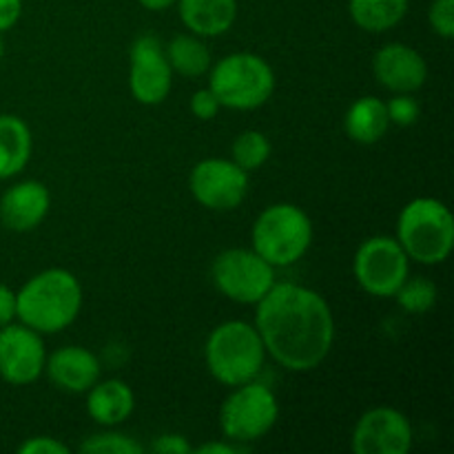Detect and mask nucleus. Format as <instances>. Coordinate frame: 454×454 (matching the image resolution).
Here are the masks:
<instances>
[{"instance_id":"nucleus-1","label":"nucleus","mask_w":454,"mask_h":454,"mask_svg":"<svg viewBox=\"0 0 454 454\" xmlns=\"http://www.w3.org/2000/svg\"><path fill=\"white\" fill-rule=\"evenodd\" d=\"M266 355L284 371L310 372L335 346V315L317 291L301 284L275 282L255 304V324Z\"/></svg>"},{"instance_id":"nucleus-2","label":"nucleus","mask_w":454,"mask_h":454,"mask_svg":"<svg viewBox=\"0 0 454 454\" xmlns=\"http://www.w3.org/2000/svg\"><path fill=\"white\" fill-rule=\"evenodd\" d=\"M82 284L67 269H44L16 291V319L40 335H56L78 319Z\"/></svg>"},{"instance_id":"nucleus-3","label":"nucleus","mask_w":454,"mask_h":454,"mask_svg":"<svg viewBox=\"0 0 454 454\" xmlns=\"http://www.w3.org/2000/svg\"><path fill=\"white\" fill-rule=\"evenodd\" d=\"M204 362L213 380L226 388H235L260 377L266 362V348L253 324L229 319L208 333Z\"/></svg>"},{"instance_id":"nucleus-4","label":"nucleus","mask_w":454,"mask_h":454,"mask_svg":"<svg viewBox=\"0 0 454 454\" xmlns=\"http://www.w3.org/2000/svg\"><path fill=\"white\" fill-rule=\"evenodd\" d=\"M395 239L408 260L421 266H439L454 248V215L437 198H415L397 217Z\"/></svg>"},{"instance_id":"nucleus-5","label":"nucleus","mask_w":454,"mask_h":454,"mask_svg":"<svg viewBox=\"0 0 454 454\" xmlns=\"http://www.w3.org/2000/svg\"><path fill=\"white\" fill-rule=\"evenodd\" d=\"M275 84L273 67L257 53H229L208 69V89L231 111L260 109L273 98Z\"/></svg>"},{"instance_id":"nucleus-6","label":"nucleus","mask_w":454,"mask_h":454,"mask_svg":"<svg viewBox=\"0 0 454 454\" xmlns=\"http://www.w3.org/2000/svg\"><path fill=\"white\" fill-rule=\"evenodd\" d=\"M313 222L309 213L291 202L266 207L251 229V248L275 269H288L309 253Z\"/></svg>"},{"instance_id":"nucleus-7","label":"nucleus","mask_w":454,"mask_h":454,"mask_svg":"<svg viewBox=\"0 0 454 454\" xmlns=\"http://www.w3.org/2000/svg\"><path fill=\"white\" fill-rule=\"evenodd\" d=\"M279 419V402L273 388L253 380L231 388L220 408V430L235 443H251L264 439Z\"/></svg>"},{"instance_id":"nucleus-8","label":"nucleus","mask_w":454,"mask_h":454,"mask_svg":"<svg viewBox=\"0 0 454 454\" xmlns=\"http://www.w3.org/2000/svg\"><path fill=\"white\" fill-rule=\"evenodd\" d=\"M211 278L217 291L235 304L255 306L275 286V266L253 248H226L213 260Z\"/></svg>"},{"instance_id":"nucleus-9","label":"nucleus","mask_w":454,"mask_h":454,"mask_svg":"<svg viewBox=\"0 0 454 454\" xmlns=\"http://www.w3.org/2000/svg\"><path fill=\"white\" fill-rule=\"evenodd\" d=\"M353 275L364 293L388 300L411 275V260L395 238L372 235L355 251Z\"/></svg>"},{"instance_id":"nucleus-10","label":"nucleus","mask_w":454,"mask_h":454,"mask_svg":"<svg viewBox=\"0 0 454 454\" xmlns=\"http://www.w3.org/2000/svg\"><path fill=\"white\" fill-rule=\"evenodd\" d=\"M248 171L224 158L200 160L189 173V191L200 207L208 211H235L247 200Z\"/></svg>"},{"instance_id":"nucleus-11","label":"nucleus","mask_w":454,"mask_h":454,"mask_svg":"<svg viewBox=\"0 0 454 454\" xmlns=\"http://www.w3.org/2000/svg\"><path fill=\"white\" fill-rule=\"evenodd\" d=\"M173 89V69L158 35H137L129 49V91L145 106H158Z\"/></svg>"},{"instance_id":"nucleus-12","label":"nucleus","mask_w":454,"mask_h":454,"mask_svg":"<svg viewBox=\"0 0 454 454\" xmlns=\"http://www.w3.org/2000/svg\"><path fill=\"white\" fill-rule=\"evenodd\" d=\"M415 433L402 411L377 406L364 412L350 434L355 454H408L412 450Z\"/></svg>"},{"instance_id":"nucleus-13","label":"nucleus","mask_w":454,"mask_h":454,"mask_svg":"<svg viewBox=\"0 0 454 454\" xmlns=\"http://www.w3.org/2000/svg\"><path fill=\"white\" fill-rule=\"evenodd\" d=\"M47 348L40 333L25 324L0 328V377L12 386H31L43 377Z\"/></svg>"},{"instance_id":"nucleus-14","label":"nucleus","mask_w":454,"mask_h":454,"mask_svg":"<svg viewBox=\"0 0 454 454\" xmlns=\"http://www.w3.org/2000/svg\"><path fill=\"white\" fill-rule=\"evenodd\" d=\"M372 75L390 93H415L428 80V62L415 47L388 43L372 56Z\"/></svg>"},{"instance_id":"nucleus-15","label":"nucleus","mask_w":454,"mask_h":454,"mask_svg":"<svg viewBox=\"0 0 454 454\" xmlns=\"http://www.w3.org/2000/svg\"><path fill=\"white\" fill-rule=\"evenodd\" d=\"M51 193L40 180H22L9 186L0 198V222L13 233L38 229L49 215Z\"/></svg>"},{"instance_id":"nucleus-16","label":"nucleus","mask_w":454,"mask_h":454,"mask_svg":"<svg viewBox=\"0 0 454 454\" xmlns=\"http://www.w3.org/2000/svg\"><path fill=\"white\" fill-rule=\"evenodd\" d=\"M44 372L58 390L82 395L100 380L102 364L93 350L71 344L47 355Z\"/></svg>"},{"instance_id":"nucleus-17","label":"nucleus","mask_w":454,"mask_h":454,"mask_svg":"<svg viewBox=\"0 0 454 454\" xmlns=\"http://www.w3.org/2000/svg\"><path fill=\"white\" fill-rule=\"evenodd\" d=\"M136 411V393L122 380H98L87 390V412L96 424L115 428Z\"/></svg>"},{"instance_id":"nucleus-18","label":"nucleus","mask_w":454,"mask_h":454,"mask_svg":"<svg viewBox=\"0 0 454 454\" xmlns=\"http://www.w3.org/2000/svg\"><path fill=\"white\" fill-rule=\"evenodd\" d=\"M180 20L200 38L224 35L238 18V0H177Z\"/></svg>"},{"instance_id":"nucleus-19","label":"nucleus","mask_w":454,"mask_h":454,"mask_svg":"<svg viewBox=\"0 0 454 454\" xmlns=\"http://www.w3.org/2000/svg\"><path fill=\"white\" fill-rule=\"evenodd\" d=\"M34 153V136L20 115L0 114V180L22 173Z\"/></svg>"},{"instance_id":"nucleus-20","label":"nucleus","mask_w":454,"mask_h":454,"mask_svg":"<svg viewBox=\"0 0 454 454\" xmlns=\"http://www.w3.org/2000/svg\"><path fill=\"white\" fill-rule=\"evenodd\" d=\"M390 120L386 102L377 96H362L344 115V131L357 145H377L388 133Z\"/></svg>"},{"instance_id":"nucleus-21","label":"nucleus","mask_w":454,"mask_h":454,"mask_svg":"<svg viewBox=\"0 0 454 454\" xmlns=\"http://www.w3.org/2000/svg\"><path fill=\"white\" fill-rule=\"evenodd\" d=\"M411 0H348V13L359 29L384 34L406 18Z\"/></svg>"},{"instance_id":"nucleus-22","label":"nucleus","mask_w":454,"mask_h":454,"mask_svg":"<svg viewBox=\"0 0 454 454\" xmlns=\"http://www.w3.org/2000/svg\"><path fill=\"white\" fill-rule=\"evenodd\" d=\"M164 53L171 65L173 74H180L184 78H200L207 75L213 65V58L204 40L195 34H180L164 44Z\"/></svg>"},{"instance_id":"nucleus-23","label":"nucleus","mask_w":454,"mask_h":454,"mask_svg":"<svg viewBox=\"0 0 454 454\" xmlns=\"http://www.w3.org/2000/svg\"><path fill=\"white\" fill-rule=\"evenodd\" d=\"M270 153H273L270 140L266 137V133L257 131V129L242 131L233 140V146H231V160L248 173L264 167L269 162Z\"/></svg>"},{"instance_id":"nucleus-24","label":"nucleus","mask_w":454,"mask_h":454,"mask_svg":"<svg viewBox=\"0 0 454 454\" xmlns=\"http://www.w3.org/2000/svg\"><path fill=\"white\" fill-rule=\"evenodd\" d=\"M437 284L428 278H411L408 275L406 282L399 286V291L395 293V300L402 306L406 313L411 315H424L428 310H433V306L437 304Z\"/></svg>"},{"instance_id":"nucleus-25","label":"nucleus","mask_w":454,"mask_h":454,"mask_svg":"<svg viewBox=\"0 0 454 454\" xmlns=\"http://www.w3.org/2000/svg\"><path fill=\"white\" fill-rule=\"evenodd\" d=\"M78 450L84 454H145L146 448L129 434L106 430L84 439Z\"/></svg>"},{"instance_id":"nucleus-26","label":"nucleus","mask_w":454,"mask_h":454,"mask_svg":"<svg viewBox=\"0 0 454 454\" xmlns=\"http://www.w3.org/2000/svg\"><path fill=\"white\" fill-rule=\"evenodd\" d=\"M386 111H388L390 124L395 127H412L421 115V106L412 93H395L386 102Z\"/></svg>"},{"instance_id":"nucleus-27","label":"nucleus","mask_w":454,"mask_h":454,"mask_svg":"<svg viewBox=\"0 0 454 454\" xmlns=\"http://www.w3.org/2000/svg\"><path fill=\"white\" fill-rule=\"evenodd\" d=\"M430 29L443 40L454 38V0H433L428 9Z\"/></svg>"},{"instance_id":"nucleus-28","label":"nucleus","mask_w":454,"mask_h":454,"mask_svg":"<svg viewBox=\"0 0 454 454\" xmlns=\"http://www.w3.org/2000/svg\"><path fill=\"white\" fill-rule=\"evenodd\" d=\"M71 448L65 442L49 434H35V437L25 439L18 446V454H69Z\"/></svg>"},{"instance_id":"nucleus-29","label":"nucleus","mask_w":454,"mask_h":454,"mask_svg":"<svg viewBox=\"0 0 454 454\" xmlns=\"http://www.w3.org/2000/svg\"><path fill=\"white\" fill-rule=\"evenodd\" d=\"M220 100H217V96L208 87L198 89V91L191 96V114L198 120H204V122H207V120H213L220 114Z\"/></svg>"},{"instance_id":"nucleus-30","label":"nucleus","mask_w":454,"mask_h":454,"mask_svg":"<svg viewBox=\"0 0 454 454\" xmlns=\"http://www.w3.org/2000/svg\"><path fill=\"white\" fill-rule=\"evenodd\" d=\"M151 450L158 454H193V446L189 439L180 433H164L155 437Z\"/></svg>"},{"instance_id":"nucleus-31","label":"nucleus","mask_w":454,"mask_h":454,"mask_svg":"<svg viewBox=\"0 0 454 454\" xmlns=\"http://www.w3.org/2000/svg\"><path fill=\"white\" fill-rule=\"evenodd\" d=\"M22 16V0H0V34L13 29Z\"/></svg>"},{"instance_id":"nucleus-32","label":"nucleus","mask_w":454,"mask_h":454,"mask_svg":"<svg viewBox=\"0 0 454 454\" xmlns=\"http://www.w3.org/2000/svg\"><path fill=\"white\" fill-rule=\"evenodd\" d=\"M16 319V291L0 282V328Z\"/></svg>"},{"instance_id":"nucleus-33","label":"nucleus","mask_w":454,"mask_h":454,"mask_svg":"<svg viewBox=\"0 0 454 454\" xmlns=\"http://www.w3.org/2000/svg\"><path fill=\"white\" fill-rule=\"evenodd\" d=\"M248 452V446L244 443H235L231 439H222V442H208L202 446L193 448V454H244Z\"/></svg>"},{"instance_id":"nucleus-34","label":"nucleus","mask_w":454,"mask_h":454,"mask_svg":"<svg viewBox=\"0 0 454 454\" xmlns=\"http://www.w3.org/2000/svg\"><path fill=\"white\" fill-rule=\"evenodd\" d=\"M137 3L145 9H149V12H167V9L173 7L177 0H137Z\"/></svg>"},{"instance_id":"nucleus-35","label":"nucleus","mask_w":454,"mask_h":454,"mask_svg":"<svg viewBox=\"0 0 454 454\" xmlns=\"http://www.w3.org/2000/svg\"><path fill=\"white\" fill-rule=\"evenodd\" d=\"M4 56V40H3V34H0V60H3Z\"/></svg>"}]
</instances>
